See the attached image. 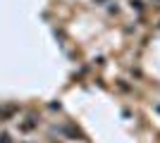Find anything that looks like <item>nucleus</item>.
Here are the masks:
<instances>
[{"mask_svg":"<svg viewBox=\"0 0 160 143\" xmlns=\"http://www.w3.org/2000/svg\"><path fill=\"white\" fill-rule=\"evenodd\" d=\"M14 115H17V105H7L5 110H0V122H5V119H10Z\"/></svg>","mask_w":160,"mask_h":143,"instance_id":"obj_1","label":"nucleus"},{"mask_svg":"<svg viewBox=\"0 0 160 143\" xmlns=\"http://www.w3.org/2000/svg\"><path fill=\"white\" fill-rule=\"evenodd\" d=\"M33 126H36V117H29L24 124H19V129H22V131H31Z\"/></svg>","mask_w":160,"mask_h":143,"instance_id":"obj_2","label":"nucleus"},{"mask_svg":"<svg viewBox=\"0 0 160 143\" xmlns=\"http://www.w3.org/2000/svg\"><path fill=\"white\" fill-rule=\"evenodd\" d=\"M0 143H12L10 141V134H0Z\"/></svg>","mask_w":160,"mask_h":143,"instance_id":"obj_3","label":"nucleus"},{"mask_svg":"<svg viewBox=\"0 0 160 143\" xmlns=\"http://www.w3.org/2000/svg\"><path fill=\"white\" fill-rule=\"evenodd\" d=\"M96 2H105V0H96Z\"/></svg>","mask_w":160,"mask_h":143,"instance_id":"obj_4","label":"nucleus"}]
</instances>
